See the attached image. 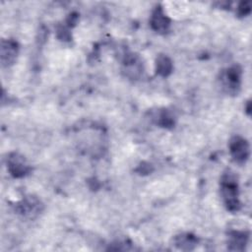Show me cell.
Here are the masks:
<instances>
[{"mask_svg":"<svg viewBox=\"0 0 252 252\" xmlns=\"http://www.w3.org/2000/svg\"><path fill=\"white\" fill-rule=\"evenodd\" d=\"M221 193L225 205L230 211H237L239 203L237 200V182L230 174H224L221 179Z\"/></svg>","mask_w":252,"mask_h":252,"instance_id":"1","label":"cell"},{"mask_svg":"<svg viewBox=\"0 0 252 252\" xmlns=\"http://www.w3.org/2000/svg\"><path fill=\"white\" fill-rule=\"evenodd\" d=\"M229 149L230 153L233 157V158L238 161V162H243L247 159L248 155H249V146L246 140L240 138V137H235L230 141L229 144Z\"/></svg>","mask_w":252,"mask_h":252,"instance_id":"2","label":"cell"},{"mask_svg":"<svg viewBox=\"0 0 252 252\" xmlns=\"http://www.w3.org/2000/svg\"><path fill=\"white\" fill-rule=\"evenodd\" d=\"M17 43L12 40H2L1 44V62L8 66L13 63L17 56Z\"/></svg>","mask_w":252,"mask_h":252,"instance_id":"3","label":"cell"},{"mask_svg":"<svg viewBox=\"0 0 252 252\" xmlns=\"http://www.w3.org/2000/svg\"><path fill=\"white\" fill-rule=\"evenodd\" d=\"M8 167L11 174L14 175L15 177L24 176L29 170V166L25 162V159L23 158V157H19L16 154H14L11 158H9Z\"/></svg>","mask_w":252,"mask_h":252,"instance_id":"4","label":"cell"},{"mask_svg":"<svg viewBox=\"0 0 252 252\" xmlns=\"http://www.w3.org/2000/svg\"><path fill=\"white\" fill-rule=\"evenodd\" d=\"M151 25L154 30L159 32H165L169 27V20L164 15L161 8H157L152 15Z\"/></svg>","mask_w":252,"mask_h":252,"instance_id":"5","label":"cell"},{"mask_svg":"<svg viewBox=\"0 0 252 252\" xmlns=\"http://www.w3.org/2000/svg\"><path fill=\"white\" fill-rule=\"evenodd\" d=\"M240 80V71L236 67L227 69L222 76V84L229 91L235 90L239 86Z\"/></svg>","mask_w":252,"mask_h":252,"instance_id":"6","label":"cell"},{"mask_svg":"<svg viewBox=\"0 0 252 252\" xmlns=\"http://www.w3.org/2000/svg\"><path fill=\"white\" fill-rule=\"evenodd\" d=\"M246 242H247V236L245 235L244 232L234 231L229 236L228 248L230 250H236V251L243 250Z\"/></svg>","mask_w":252,"mask_h":252,"instance_id":"7","label":"cell"},{"mask_svg":"<svg viewBox=\"0 0 252 252\" xmlns=\"http://www.w3.org/2000/svg\"><path fill=\"white\" fill-rule=\"evenodd\" d=\"M172 69V64L170 59L165 55H159L157 59V72L160 76H167L170 74Z\"/></svg>","mask_w":252,"mask_h":252,"instance_id":"8","label":"cell"},{"mask_svg":"<svg viewBox=\"0 0 252 252\" xmlns=\"http://www.w3.org/2000/svg\"><path fill=\"white\" fill-rule=\"evenodd\" d=\"M124 65H125V71L129 77H136L141 72L140 62L133 55L129 56L126 59Z\"/></svg>","mask_w":252,"mask_h":252,"instance_id":"9","label":"cell"},{"mask_svg":"<svg viewBox=\"0 0 252 252\" xmlns=\"http://www.w3.org/2000/svg\"><path fill=\"white\" fill-rule=\"evenodd\" d=\"M196 242H197L196 238L189 234L177 236L175 239L176 245L179 246L181 249H191V246L195 245Z\"/></svg>","mask_w":252,"mask_h":252,"instance_id":"10","label":"cell"}]
</instances>
